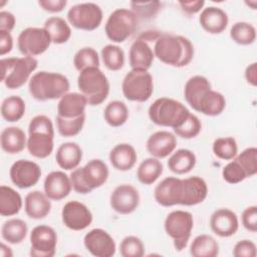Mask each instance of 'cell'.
<instances>
[{"label":"cell","mask_w":257,"mask_h":257,"mask_svg":"<svg viewBox=\"0 0 257 257\" xmlns=\"http://www.w3.org/2000/svg\"><path fill=\"white\" fill-rule=\"evenodd\" d=\"M138 22L139 17L132 10L117 8L109 14L104 25V32L112 42L121 43L135 33Z\"/></svg>","instance_id":"9"},{"label":"cell","mask_w":257,"mask_h":257,"mask_svg":"<svg viewBox=\"0 0 257 257\" xmlns=\"http://www.w3.org/2000/svg\"><path fill=\"white\" fill-rule=\"evenodd\" d=\"M57 234L48 225H38L30 233V255L32 257H53L56 252Z\"/></svg>","instance_id":"14"},{"label":"cell","mask_w":257,"mask_h":257,"mask_svg":"<svg viewBox=\"0 0 257 257\" xmlns=\"http://www.w3.org/2000/svg\"><path fill=\"white\" fill-rule=\"evenodd\" d=\"M85 96L80 92H67L57 103V115L66 118L77 117L85 113L87 105Z\"/></svg>","instance_id":"24"},{"label":"cell","mask_w":257,"mask_h":257,"mask_svg":"<svg viewBox=\"0 0 257 257\" xmlns=\"http://www.w3.org/2000/svg\"><path fill=\"white\" fill-rule=\"evenodd\" d=\"M69 87V80L65 75L44 70L34 73L28 83L31 96L39 101L61 98Z\"/></svg>","instance_id":"4"},{"label":"cell","mask_w":257,"mask_h":257,"mask_svg":"<svg viewBox=\"0 0 257 257\" xmlns=\"http://www.w3.org/2000/svg\"><path fill=\"white\" fill-rule=\"evenodd\" d=\"M196 162V156L192 151L188 149H180L171 154L168 160V167L173 173L183 175L191 172L194 169Z\"/></svg>","instance_id":"30"},{"label":"cell","mask_w":257,"mask_h":257,"mask_svg":"<svg viewBox=\"0 0 257 257\" xmlns=\"http://www.w3.org/2000/svg\"><path fill=\"white\" fill-rule=\"evenodd\" d=\"M82 159V150L78 144L66 142L61 144L56 151L55 160L57 165L65 170L72 171L78 167Z\"/></svg>","instance_id":"28"},{"label":"cell","mask_w":257,"mask_h":257,"mask_svg":"<svg viewBox=\"0 0 257 257\" xmlns=\"http://www.w3.org/2000/svg\"><path fill=\"white\" fill-rule=\"evenodd\" d=\"M15 16L9 11H1L0 12V30L12 31L15 26Z\"/></svg>","instance_id":"54"},{"label":"cell","mask_w":257,"mask_h":257,"mask_svg":"<svg viewBox=\"0 0 257 257\" xmlns=\"http://www.w3.org/2000/svg\"><path fill=\"white\" fill-rule=\"evenodd\" d=\"M241 222L243 227L252 233L257 231V206H249L242 212Z\"/></svg>","instance_id":"50"},{"label":"cell","mask_w":257,"mask_h":257,"mask_svg":"<svg viewBox=\"0 0 257 257\" xmlns=\"http://www.w3.org/2000/svg\"><path fill=\"white\" fill-rule=\"evenodd\" d=\"M123 96L131 101L145 102L154 92V80L149 70L132 69L122 79Z\"/></svg>","instance_id":"11"},{"label":"cell","mask_w":257,"mask_h":257,"mask_svg":"<svg viewBox=\"0 0 257 257\" xmlns=\"http://www.w3.org/2000/svg\"><path fill=\"white\" fill-rule=\"evenodd\" d=\"M45 30L51 38V42L55 44H63L67 42L71 36V28L66 20L58 16H51L44 22Z\"/></svg>","instance_id":"33"},{"label":"cell","mask_w":257,"mask_h":257,"mask_svg":"<svg viewBox=\"0 0 257 257\" xmlns=\"http://www.w3.org/2000/svg\"><path fill=\"white\" fill-rule=\"evenodd\" d=\"M177 147L176 136L168 131H158L152 134L146 144L148 153L157 159H165L170 156Z\"/></svg>","instance_id":"20"},{"label":"cell","mask_w":257,"mask_h":257,"mask_svg":"<svg viewBox=\"0 0 257 257\" xmlns=\"http://www.w3.org/2000/svg\"><path fill=\"white\" fill-rule=\"evenodd\" d=\"M83 244L86 250L95 257H111L116 250L113 238L101 228L88 231L83 237Z\"/></svg>","instance_id":"18"},{"label":"cell","mask_w":257,"mask_h":257,"mask_svg":"<svg viewBox=\"0 0 257 257\" xmlns=\"http://www.w3.org/2000/svg\"><path fill=\"white\" fill-rule=\"evenodd\" d=\"M73 65L79 72L89 67H99V56L92 47H82L73 56Z\"/></svg>","instance_id":"42"},{"label":"cell","mask_w":257,"mask_h":257,"mask_svg":"<svg viewBox=\"0 0 257 257\" xmlns=\"http://www.w3.org/2000/svg\"><path fill=\"white\" fill-rule=\"evenodd\" d=\"M179 5L181 6V9L188 15L196 14L200 12L204 5L205 1L203 0H196V1H180Z\"/></svg>","instance_id":"52"},{"label":"cell","mask_w":257,"mask_h":257,"mask_svg":"<svg viewBox=\"0 0 257 257\" xmlns=\"http://www.w3.org/2000/svg\"><path fill=\"white\" fill-rule=\"evenodd\" d=\"M63 225L72 231L86 229L92 222V214L88 207L78 201H69L61 211Z\"/></svg>","instance_id":"15"},{"label":"cell","mask_w":257,"mask_h":257,"mask_svg":"<svg viewBox=\"0 0 257 257\" xmlns=\"http://www.w3.org/2000/svg\"><path fill=\"white\" fill-rule=\"evenodd\" d=\"M107 165L99 159L88 161L83 167L72 170L69 178L72 189L78 194H88L101 187L108 178Z\"/></svg>","instance_id":"5"},{"label":"cell","mask_w":257,"mask_h":257,"mask_svg":"<svg viewBox=\"0 0 257 257\" xmlns=\"http://www.w3.org/2000/svg\"><path fill=\"white\" fill-rule=\"evenodd\" d=\"M189 113L190 110L184 103L166 96L157 98L148 109L149 117L155 124L173 130L179 126Z\"/></svg>","instance_id":"6"},{"label":"cell","mask_w":257,"mask_h":257,"mask_svg":"<svg viewBox=\"0 0 257 257\" xmlns=\"http://www.w3.org/2000/svg\"><path fill=\"white\" fill-rule=\"evenodd\" d=\"M202 130V123L199 117L193 113H189L186 119L176 128H174V133L176 136L182 139H194L196 138Z\"/></svg>","instance_id":"44"},{"label":"cell","mask_w":257,"mask_h":257,"mask_svg":"<svg viewBox=\"0 0 257 257\" xmlns=\"http://www.w3.org/2000/svg\"><path fill=\"white\" fill-rule=\"evenodd\" d=\"M207 195V183L198 176L186 179L167 177L156 186L154 191L156 202L163 207L195 206L202 203Z\"/></svg>","instance_id":"1"},{"label":"cell","mask_w":257,"mask_h":257,"mask_svg":"<svg viewBox=\"0 0 257 257\" xmlns=\"http://www.w3.org/2000/svg\"><path fill=\"white\" fill-rule=\"evenodd\" d=\"M103 13L101 8L92 2L73 5L67 11V21L76 29L92 31L99 27Z\"/></svg>","instance_id":"12"},{"label":"cell","mask_w":257,"mask_h":257,"mask_svg":"<svg viewBox=\"0 0 257 257\" xmlns=\"http://www.w3.org/2000/svg\"><path fill=\"white\" fill-rule=\"evenodd\" d=\"M103 117L105 122L110 126H120L124 124L128 118V108L126 104L120 100L109 101L104 107Z\"/></svg>","instance_id":"38"},{"label":"cell","mask_w":257,"mask_h":257,"mask_svg":"<svg viewBox=\"0 0 257 257\" xmlns=\"http://www.w3.org/2000/svg\"><path fill=\"white\" fill-rule=\"evenodd\" d=\"M13 48V37L9 31L0 30V55L4 56Z\"/></svg>","instance_id":"53"},{"label":"cell","mask_w":257,"mask_h":257,"mask_svg":"<svg viewBox=\"0 0 257 257\" xmlns=\"http://www.w3.org/2000/svg\"><path fill=\"white\" fill-rule=\"evenodd\" d=\"M77 87L89 105H99L109 93V82L99 67H89L79 72Z\"/></svg>","instance_id":"8"},{"label":"cell","mask_w":257,"mask_h":257,"mask_svg":"<svg viewBox=\"0 0 257 257\" xmlns=\"http://www.w3.org/2000/svg\"><path fill=\"white\" fill-rule=\"evenodd\" d=\"M211 88V83L207 77L203 75H194L190 77L184 87V96L187 103L196 110L201 98Z\"/></svg>","instance_id":"29"},{"label":"cell","mask_w":257,"mask_h":257,"mask_svg":"<svg viewBox=\"0 0 257 257\" xmlns=\"http://www.w3.org/2000/svg\"><path fill=\"white\" fill-rule=\"evenodd\" d=\"M0 254L2 257H12L13 256V252L11 250V248L4 244V243H1V246H0Z\"/></svg>","instance_id":"56"},{"label":"cell","mask_w":257,"mask_h":257,"mask_svg":"<svg viewBox=\"0 0 257 257\" xmlns=\"http://www.w3.org/2000/svg\"><path fill=\"white\" fill-rule=\"evenodd\" d=\"M130 5L132 8L131 10L138 17L147 18V19L156 16L162 7V3L159 1H148V2L132 1Z\"/></svg>","instance_id":"47"},{"label":"cell","mask_w":257,"mask_h":257,"mask_svg":"<svg viewBox=\"0 0 257 257\" xmlns=\"http://www.w3.org/2000/svg\"><path fill=\"white\" fill-rule=\"evenodd\" d=\"M24 210L26 215L34 220L45 218L51 211L50 199L41 191L29 192L24 199Z\"/></svg>","instance_id":"25"},{"label":"cell","mask_w":257,"mask_h":257,"mask_svg":"<svg viewBox=\"0 0 257 257\" xmlns=\"http://www.w3.org/2000/svg\"><path fill=\"white\" fill-rule=\"evenodd\" d=\"M164 167L162 162L154 157L145 159L137 170V178L144 185L154 184L163 174Z\"/></svg>","instance_id":"34"},{"label":"cell","mask_w":257,"mask_h":257,"mask_svg":"<svg viewBox=\"0 0 257 257\" xmlns=\"http://www.w3.org/2000/svg\"><path fill=\"white\" fill-rule=\"evenodd\" d=\"M51 38L44 27H27L17 38V46L24 56H37L44 53L50 46Z\"/></svg>","instance_id":"13"},{"label":"cell","mask_w":257,"mask_h":257,"mask_svg":"<svg viewBox=\"0 0 257 257\" xmlns=\"http://www.w3.org/2000/svg\"><path fill=\"white\" fill-rule=\"evenodd\" d=\"M109 204L112 210L118 214H131L140 205L139 191L130 184H121L111 192Z\"/></svg>","instance_id":"17"},{"label":"cell","mask_w":257,"mask_h":257,"mask_svg":"<svg viewBox=\"0 0 257 257\" xmlns=\"http://www.w3.org/2000/svg\"><path fill=\"white\" fill-rule=\"evenodd\" d=\"M100 56L104 66L111 71L120 70L124 64V52L115 44H106L100 50Z\"/></svg>","instance_id":"39"},{"label":"cell","mask_w":257,"mask_h":257,"mask_svg":"<svg viewBox=\"0 0 257 257\" xmlns=\"http://www.w3.org/2000/svg\"><path fill=\"white\" fill-rule=\"evenodd\" d=\"M210 227L211 230L219 237H231L238 231V216L230 209H218L210 217Z\"/></svg>","instance_id":"19"},{"label":"cell","mask_w":257,"mask_h":257,"mask_svg":"<svg viewBox=\"0 0 257 257\" xmlns=\"http://www.w3.org/2000/svg\"><path fill=\"white\" fill-rule=\"evenodd\" d=\"M11 182L20 189H28L35 186L40 177L41 169L38 164L29 160H18L10 168Z\"/></svg>","instance_id":"16"},{"label":"cell","mask_w":257,"mask_h":257,"mask_svg":"<svg viewBox=\"0 0 257 257\" xmlns=\"http://www.w3.org/2000/svg\"><path fill=\"white\" fill-rule=\"evenodd\" d=\"M212 150L217 158L225 161H231L237 156L238 146L233 137H222L214 141Z\"/></svg>","instance_id":"41"},{"label":"cell","mask_w":257,"mask_h":257,"mask_svg":"<svg viewBox=\"0 0 257 257\" xmlns=\"http://www.w3.org/2000/svg\"><path fill=\"white\" fill-rule=\"evenodd\" d=\"M246 4H248V5H252V9H256V5H257V2L254 0V1H252V2H246Z\"/></svg>","instance_id":"57"},{"label":"cell","mask_w":257,"mask_h":257,"mask_svg":"<svg viewBox=\"0 0 257 257\" xmlns=\"http://www.w3.org/2000/svg\"><path fill=\"white\" fill-rule=\"evenodd\" d=\"M154 54L160 61L174 67L187 66L194 57V46L182 35L161 33L154 43Z\"/></svg>","instance_id":"2"},{"label":"cell","mask_w":257,"mask_h":257,"mask_svg":"<svg viewBox=\"0 0 257 257\" xmlns=\"http://www.w3.org/2000/svg\"><path fill=\"white\" fill-rule=\"evenodd\" d=\"M43 189L45 195L50 200L60 201L71 192L70 178L62 171H53L45 177Z\"/></svg>","instance_id":"21"},{"label":"cell","mask_w":257,"mask_h":257,"mask_svg":"<svg viewBox=\"0 0 257 257\" xmlns=\"http://www.w3.org/2000/svg\"><path fill=\"white\" fill-rule=\"evenodd\" d=\"M193 227V215L183 210L172 211L167 215L164 222L165 231L173 239L174 247L177 251H182L187 247Z\"/></svg>","instance_id":"10"},{"label":"cell","mask_w":257,"mask_h":257,"mask_svg":"<svg viewBox=\"0 0 257 257\" xmlns=\"http://www.w3.org/2000/svg\"><path fill=\"white\" fill-rule=\"evenodd\" d=\"M0 145L5 153L16 155L27 147V137L20 127L7 126L1 132Z\"/></svg>","instance_id":"27"},{"label":"cell","mask_w":257,"mask_h":257,"mask_svg":"<svg viewBox=\"0 0 257 257\" xmlns=\"http://www.w3.org/2000/svg\"><path fill=\"white\" fill-rule=\"evenodd\" d=\"M85 122V113L77 117L66 118L56 115V126L60 136L70 138L78 135Z\"/></svg>","instance_id":"43"},{"label":"cell","mask_w":257,"mask_h":257,"mask_svg":"<svg viewBox=\"0 0 257 257\" xmlns=\"http://www.w3.org/2000/svg\"><path fill=\"white\" fill-rule=\"evenodd\" d=\"M54 127L51 119L44 114L31 118L28 125L27 150L37 159H45L51 155L54 148Z\"/></svg>","instance_id":"3"},{"label":"cell","mask_w":257,"mask_h":257,"mask_svg":"<svg viewBox=\"0 0 257 257\" xmlns=\"http://www.w3.org/2000/svg\"><path fill=\"white\" fill-rule=\"evenodd\" d=\"M28 233V227L25 221L12 218L5 221L1 227V236L3 240L10 244L21 243Z\"/></svg>","instance_id":"36"},{"label":"cell","mask_w":257,"mask_h":257,"mask_svg":"<svg viewBox=\"0 0 257 257\" xmlns=\"http://www.w3.org/2000/svg\"><path fill=\"white\" fill-rule=\"evenodd\" d=\"M108 159L115 170L125 172L134 168L137 163L138 155L132 145L121 143L115 145L111 149Z\"/></svg>","instance_id":"26"},{"label":"cell","mask_w":257,"mask_h":257,"mask_svg":"<svg viewBox=\"0 0 257 257\" xmlns=\"http://www.w3.org/2000/svg\"><path fill=\"white\" fill-rule=\"evenodd\" d=\"M190 254L193 257H216L219 254V244L211 235H198L191 243Z\"/></svg>","instance_id":"35"},{"label":"cell","mask_w":257,"mask_h":257,"mask_svg":"<svg viewBox=\"0 0 257 257\" xmlns=\"http://www.w3.org/2000/svg\"><path fill=\"white\" fill-rule=\"evenodd\" d=\"M155 54L149 41L138 37L131 45L128 51V61L132 69L149 70L154 62Z\"/></svg>","instance_id":"23"},{"label":"cell","mask_w":257,"mask_h":257,"mask_svg":"<svg viewBox=\"0 0 257 257\" xmlns=\"http://www.w3.org/2000/svg\"><path fill=\"white\" fill-rule=\"evenodd\" d=\"M232 254L235 257H255L257 254L256 245L251 240H240L235 244Z\"/></svg>","instance_id":"49"},{"label":"cell","mask_w":257,"mask_h":257,"mask_svg":"<svg viewBox=\"0 0 257 257\" xmlns=\"http://www.w3.org/2000/svg\"><path fill=\"white\" fill-rule=\"evenodd\" d=\"M199 23L206 32L210 34H220L227 28L229 18L222 8L208 6L201 11Z\"/></svg>","instance_id":"22"},{"label":"cell","mask_w":257,"mask_h":257,"mask_svg":"<svg viewBox=\"0 0 257 257\" xmlns=\"http://www.w3.org/2000/svg\"><path fill=\"white\" fill-rule=\"evenodd\" d=\"M230 37L237 44L250 45L256 39V29L249 22L239 21L232 25Z\"/></svg>","instance_id":"40"},{"label":"cell","mask_w":257,"mask_h":257,"mask_svg":"<svg viewBox=\"0 0 257 257\" xmlns=\"http://www.w3.org/2000/svg\"><path fill=\"white\" fill-rule=\"evenodd\" d=\"M1 81L9 89H17L30 80L32 72L37 68L35 57H7L0 60Z\"/></svg>","instance_id":"7"},{"label":"cell","mask_w":257,"mask_h":257,"mask_svg":"<svg viewBox=\"0 0 257 257\" xmlns=\"http://www.w3.org/2000/svg\"><path fill=\"white\" fill-rule=\"evenodd\" d=\"M25 101L18 95H10L1 103V115L8 122L20 120L25 113Z\"/></svg>","instance_id":"37"},{"label":"cell","mask_w":257,"mask_h":257,"mask_svg":"<svg viewBox=\"0 0 257 257\" xmlns=\"http://www.w3.org/2000/svg\"><path fill=\"white\" fill-rule=\"evenodd\" d=\"M38 5L45 11L50 13L61 12L67 5L66 0H39Z\"/></svg>","instance_id":"51"},{"label":"cell","mask_w":257,"mask_h":257,"mask_svg":"<svg viewBox=\"0 0 257 257\" xmlns=\"http://www.w3.org/2000/svg\"><path fill=\"white\" fill-rule=\"evenodd\" d=\"M119 253L122 257H142L145 255V245L139 237L126 236L119 244Z\"/></svg>","instance_id":"45"},{"label":"cell","mask_w":257,"mask_h":257,"mask_svg":"<svg viewBox=\"0 0 257 257\" xmlns=\"http://www.w3.org/2000/svg\"><path fill=\"white\" fill-rule=\"evenodd\" d=\"M245 79L247 83H249L252 86H256L257 83V63L252 62L249 64L245 69Z\"/></svg>","instance_id":"55"},{"label":"cell","mask_w":257,"mask_h":257,"mask_svg":"<svg viewBox=\"0 0 257 257\" xmlns=\"http://www.w3.org/2000/svg\"><path fill=\"white\" fill-rule=\"evenodd\" d=\"M246 173L247 178L253 177L257 173V149L250 147L242 151L234 158Z\"/></svg>","instance_id":"46"},{"label":"cell","mask_w":257,"mask_h":257,"mask_svg":"<svg viewBox=\"0 0 257 257\" xmlns=\"http://www.w3.org/2000/svg\"><path fill=\"white\" fill-rule=\"evenodd\" d=\"M222 177L229 184H238L243 182L247 178L245 171L235 159H233V161H230L223 168Z\"/></svg>","instance_id":"48"},{"label":"cell","mask_w":257,"mask_h":257,"mask_svg":"<svg viewBox=\"0 0 257 257\" xmlns=\"http://www.w3.org/2000/svg\"><path fill=\"white\" fill-rule=\"evenodd\" d=\"M22 198L13 188L2 185L0 187V215L11 217L19 213L22 208Z\"/></svg>","instance_id":"32"},{"label":"cell","mask_w":257,"mask_h":257,"mask_svg":"<svg viewBox=\"0 0 257 257\" xmlns=\"http://www.w3.org/2000/svg\"><path fill=\"white\" fill-rule=\"evenodd\" d=\"M226 107L225 96L212 88L206 92L201 98L196 111L201 112L208 116H217L223 112Z\"/></svg>","instance_id":"31"}]
</instances>
